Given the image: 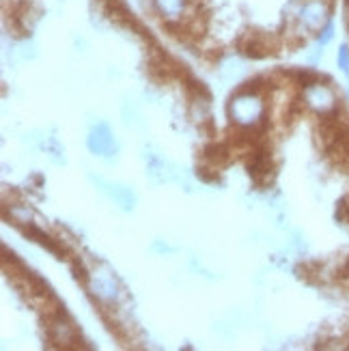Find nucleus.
I'll return each instance as SVG.
<instances>
[{"label": "nucleus", "instance_id": "nucleus-1", "mask_svg": "<svg viewBox=\"0 0 349 351\" xmlns=\"http://www.w3.org/2000/svg\"><path fill=\"white\" fill-rule=\"evenodd\" d=\"M229 117L237 128H256L263 121V101L259 93L239 90L229 104Z\"/></svg>", "mask_w": 349, "mask_h": 351}, {"label": "nucleus", "instance_id": "nucleus-2", "mask_svg": "<svg viewBox=\"0 0 349 351\" xmlns=\"http://www.w3.org/2000/svg\"><path fill=\"white\" fill-rule=\"evenodd\" d=\"M302 99L309 106L311 110H315L317 114L328 117V114H335L339 108V99L335 88L330 84H324L320 80H315L313 84L304 86V93H302Z\"/></svg>", "mask_w": 349, "mask_h": 351}, {"label": "nucleus", "instance_id": "nucleus-3", "mask_svg": "<svg viewBox=\"0 0 349 351\" xmlns=\"http://www.w3.org/2000/svg\"><path fill=\"white\" fill-rule=\"evenodd\" d=\"M296 20L306 33H320V30L330 22V5L328 0H304L300 5Z\"/></svg>", "mask_w": 349, "mask_h": 351}, {"label": "nucleus", "instance_id": "nucleus-4", "mask_svg": "<svg viewBox=\"0 0 349 351\" xmlns=\"http://www.w3.org/2000/svg\"><path fill=\"white\" fill-rule=\"evenodd\" d=\"M88 149L93 151L95 156H110L115 151V138L110 134V128L108 125H97L93 128L88 136Z\"/></svg>", "mask_w": 349, "mask_h": 351}, {"label": "nucleus", "instance_id": "nucleus-5", "mask_svg": "<svg viewBox=\"0 0 349 351\" xmlns=\"http://www.w3.org/2000/svg\"><path fill=\"white\" fill-rule=\"evenodd\" d=\"M272 171V156L267 147H254L252 158L248 162V173L254 181H263Z\"/></svg>", "mask_w": 349, "mask_h": 351}, {"label": "nucleus", "instance_id": "nucleus-6", "mask_svg": "<svg viewBox=\"0 0 349 351\" xmlns=\"http://www.w3.org/2000/svg\"><path fill=\"white\" fill-rule=\"evenodd\" d=\"M50 341L58 343V347H69V343L78 341V334H75L73 326L63 322V317H56L50 322Z\"/></svg>", "mask_w": 349, "mask_h": 351}, {"label": "nucleus", "instance_id": "nucleus-7", "mask_svg": "<svg viewBox=\"0 0 349 351\" xmlns=\"http://www.w3.org/2000/svg\"><path fill=\"white\" fill-rule=\"evenodd\" d=\"M154 7L164 20L177 22L186 11V0H154Z\"/></svg>", "mask_w": 349, "mask_h": 351}, {"label": "nucleus", "instance_id": "nucleus-8", "mask_svg": "<svg viewBox=\"0 0 349 351\" xmlns=\"http://www.w3.org/2000/svg\"><path fill=\"white\" fill-rule=\"evenodd\" d=\"M241 48H244L246 56H252V58H263V56L269 54V45L263 43V39L259 35H254V33L248 37V41L241 45Z\"/></svg>", "mask_w": 349, "mask_h": 351}, {"label": "nucleus", "instance_id": "nucleus-9", "mask_svg": "<svg viewBox=\"0 0 349 351\" xmlns=\"http://www.w3.org/2000/svg\"><path fill=\"white\" fill-rule=\"evenodd\" d=\"M203 156H205L207 162H211L214 166H222V164H226V160H229V149H226L224 145H220V143H211V145L205 147Z\"/></svg>", "mask_w": 349, "mask_h": 351}, {"label": "nucleus", "instance_id": "nucleus-10", "mask_svg": "<svg viewBox=\"0 0 349 351\" xmlns=\"http://www.w3.org/2000/svg\"><path fill=\"white\" fill-rule=\"evenodd\" d=\"M11 218L18 224H30V220H33V211H30L28 207H13Z\"/></svg>", "mask_w": 349, "mask_h": 351}, {"label": "nucleus", "instance_id": "nucleus-11", "mask_svg": "<svg viewBox=\"0 0 349 351\" xmlns=\"http://www.w3.org/2000/svg\"><path fill=\"white\" fill-rule=\"evenodd\" d=\"M332 39H335V24L328 22V24L320 30V35H317V43H320V48H324V45H328Z\"/></svg>", "mask_w": 349, "mask_h": 351}, {"label": "nucleus", "instance_id": "nucleus-12", "mask_svg": "<svg viewBox=\"0 0 349 351\" xmlns=\"http://www.w3.org/2000/svg\"><path fill=\"white\" fill-rule=\"evenodd\" d=\"M337 60H339L341 71L349 78V45H341V48H339V54H337Z\"/></svg>", "mask_w": 349, "mask_h": 351}, {"label": "nucleus", "instance_id": "nucleus-13", "mask_svg": "<svg viewBox=\"0 0 349 351\" xmlns=\"http://www.w3.org/2000/svg\"><path fill=\"white\" fill-rule=\"evenodd\" d=\"M71 269H73V276H75V280H82V282H86V280H88V274H86V269H84L82 265H78V263H71Z\"/></svg>", "mask_w": 349, "mask_h": 351}]
</instances>
